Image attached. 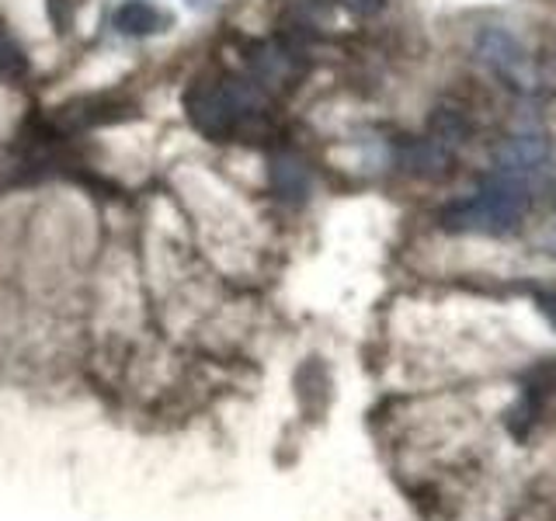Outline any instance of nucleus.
I'll return each mask as SVG.
<instances>
[{"mask_svg": "<svg viewBox=\"0 0 556 521\" xmlns=\"http://www.w3.org/2000/svg\"><path fill=\"white\" fill-rule=\"evenodd\" d=\"M532 191L521 181V174L494 170L483 174L480 188L463 202H452L439 213V226L445 233L466 237H504L529 216Z\"/></svg>", "mask_w": 556, "mask_h": 521, "instance_id": "f257e3e1", "label": "nucleus"}, {"mask_svg": "<svg viewBox=\"0 0 556 521\" xmlns=\"http://www.w3.org/2000/svg\"><path fill=\"white\" fill-rule=\"evenodd\" d=\"M473 52H477V60L508 87H521V80H526V63H529L526 46H521L508 28H501V25L480 28L473 39Z\"/></svg>", "mask_w": 556, "mask_h": 521, "instance_id": "f03ea898", "label": "nucleus"}, {"mask_svg": "<svg viewBox=\"0 0 556 521\" xmlns=\"http://www.w3.org/2000/svg\"><path fill=\"white\" fill-rule=\"evenodd\" d=\"M185 104H188L191 126H195L202 136L216 139V143H223V139L233 136L240 112H237V104L230 101V94H226V87H195Z\"/></svg>", "mask_w": 556, "mask_h": 521, "instance_id": "7ed1b4c3", "label": "nucleus"}, {"mask_svg": "<svg viewBox=\"0 0 556 521\" xmlns=\"http://www.w3.org/2000/svg\"><path fill=\"white\" fill-rule=\"evenodd\" d=\"M556 156V139L546 129H532V132H515L504 143L494 147V164L497 170L508 174H529L546 167Z\"/></svg>", "mask_w": 556, "mask_h": 521, "instance_id": "20e7f679", "label": "nucleus"}, {"mask_svg": "<svg viewBox=\"0 0 556 521\" xmlns=\"http://www.w3.org/2000/svg\"><path fill=\"white\" fill-rule=\"evenodd\" d=\"M396 164L404 167L410 178L445 181L448 174H452V167H456V153H452V147H445L442 139L417 136V139H407V143H400Z\"/></svg>", "mask_w": 556, "mask_h": 521, "instance_id": "39448f33", "label": "nucleus"}, {"mask_svg": "<svg viewBox=\"0 0 556 521\" xmlns=\"http://www.w3.org/2000/svg\"><path fill=\"white\" fill-rule=\"evenodd\" d=\"M268 185H271V195L282 199L286 205H303L313 191V178H309V167L292 153H278L271 156L268 164Z\"/></svg>", "mask_w": 556, "mask_h": 521, "instance_id": "423d86ee", "label": "nucleus"}, {"mask_svg": "<svg viewBox=\"0 0 556 521\" xmlns=\"http://www.w3.org/2000/svg\"><path fill=\"white\" fill-rule=\"evenodd\" d=\"M170 25V14H164L153 0H126L112 14V28L126 39H147Z\"/></svg>", "mask_w": 556, "mask_h": 521, "instance_id": "0eeeda50", "label": "nucleus"}, {"mask_svg": "<svg viewBox=\"0 0 556 521\" xmlns=\"http://www.w3.org/2000/svg\"><path fill=\"white\" fill-rule=\"evenodd\" d=\"M428 136L442 139L445 147H463L469 143V136H473V126H469V118L459 112V109H448V104H439V109L431 112L428 118Z\"/></svg>", "mask_w": 556, "mask_h": 521, "instance_id": "6e6552de", "label": "nucleus"}, {"mask_svg": "<svg viewBox=\"0 0 556 521\" xmlns=\"http://www.w3.org/2000/svg\"><path fill=\"white\" fill-rule=\"evenodd\" d=\"M292 63L295 56L289 49L282 46H271V42H261L254 49V56H251V66H254V74L261 84H278V80H286L292 74Z\"/></svg>", "mask_w": 556, "mask_h": 521, "instance_id": "1a4fd4ad", "label": "nucleus"}, {"mask_svg": "<svg viewBox=\"0 0 556 521\" xmlns=\"http://www.w3.org/2000/svg\"><path fill=\"white\" fill-rule=\"evenodd\" d=\"M25 69H28L25 49L17 46L4 28H0V77H22Z\"/></svg>", "mask_w": 556, "mask_h": 521, "instance_id": "9d476101", "label": "nucleus"}, {"mask_svg": "<svg viewBox=\"0 0 556 521\" xmlns=\"http://www.w3.org/2000/svg\"><path fill=\"white\" fill-rule=\"evenodd\" d=\"M49 22L60 35H66L74 28V4H70V0H49Z\"/></svg>", "mask_w": 556, "mask_h": 521, "instance_id": "9b49d317", "label": "nucleus"}, {"mask_svg": "<svg viewBox=\"0 0 556 521\" xmlns=\"http://www.w3.org/2000/svg\"><path fill=\"white\" fill-rule=\"evenodd\" d=\"M338 4L344 11L358 14V17H372V14H379L382 8H387V0H338Z\"/></svg>", "mask_w": 556, "mask_h": 521, "instance_id": "f8f14e48", "label": "nucleus"}, {"mask_svg": "<svg viewBox=\"0 0 556 521\" xmlns=\"http://www.w3.org/2000/svg\"><path fill=\"white\" fill-rule=\"evenodd\" d=\"M539 309H543V317L553 323L556 330V292H546V295H539Z\"/></svg>", "mask_w": 556, "mask_h": 521, "instance_id": "ddd939ff", "label": "nucleus"}, {"mask_svg": "<svg viewBox=\"0 0 556 521\" xmlns=\"http://www.w3.org/2000/svg\"><path fill=\"white\" fill-rule=\"evenodd\" d=\"M549 202H553V213H556V185H553V195H549Z\"/></svg>", "mask_w": 556, "mask_h": 521, "instance_id": "4468645a", "label": "nucleus"}]
</instances>
